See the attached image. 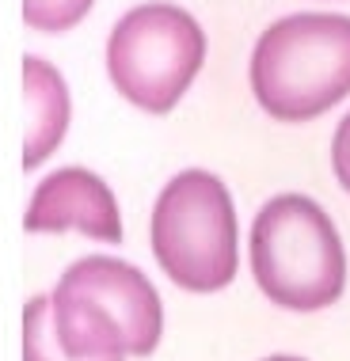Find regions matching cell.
Masks as SVG:
<instances>
[{
    "mask_svg": "<svg viewBox=\"0 0 350 361\" xmlns=\"http://www.w3.org/2000/svg\"><path fill=\"white\" fill-rule=\"evenodd\" d=\"M332 171H335L339 187L350 194V111L343 114V122L335 126V137H332Z\"/></svg>",
    "mask_w": 350,
    "mask_h": 361,
    "instance_id": "30bf717a",
    "label": "cell"
},
{
    "mask_svg": "<svg viewBox=\"0 0 350 361\" xmlns=\"http://www.w3.org/2000/svg\"><path fill=\"white\" fill-rule=\"evenodd\" d=\"M262 361H308V357H297V354H270V357H262Z\"/></svg>",
    "mask_w": 350,
    "mask_h": 361,
    "instance_id": "8fae6325",
    "label": "cell"
},
{
    "mask_svg": "<svg viewBox=\"0 0 350 361\" xmlns=\"http://www.w3.org/2000/svg\"><path fill=\"white\" fill-rule=\"evenodd\" d=\"M251 95L274 122H313L350 95V16L294 12L255 38Z\"/></svg>",
    "mask_w": 350,
    "mask_h": 361,
    "instance_id": "7a4b0ae2",
    "label": "cell"
},
{
    "mask_svg": "<svg viewBox=\"0 0 350 361\" xmlns=\"http://www.w3.org/2000/svg\"><path fill=\"white\" fill-rule=\"evenodd\" d=\"M206 61V31L183 4L145 0L130 8L107 38V76L126 103L168 114L191 92Z\"/></svg>",
    "mask_w": 350,
    "mask_h": 361,
    "instance_id": "5b68a950",
    "label": "cell"
},
{
    "mask_svg": "<svg viewBox=\"0 0 350 361\" xmlns=\"http://www.w3.org/2000/svg\"><path fill=\"white\" fill-rule=\"evenodd\" d=\"M95 0H23V23L38 35H65L92 12Z\"/></svg>",
    "mask_w": 350,
    "mask_h": 361,
    "instance_id": "9c48e42d",
    "label": "cell"
},
{
    "mask_svg": "<svg viewBox=\"0 0 350 361\" xmlns=\"http://www.w3.org/2000/svg\"><path fill=\"white\" fill-rule=\"evenodd\" d=\"M149 243L157 267L187 293H221L240 270L236 206L221 175L187 168L152 202Z\"/></svg>",
    "mask_w": 350,
    "mask_h": 361,
    "instance_id": "277c9868",
    "label": "cell"
},
{
    "mask_svg": "<svg viewBox=\"0 0 350 361\" xmlns=\"http://www.w3.org/2000/svg\"><path fill=\"white\" fill-rule=\"evenodd\" d=\"M50 324L69 357H149L164 338V305L141 267L84 255L50 289Z\"/></svg>",
    "mask_w": 350,
    "mask_h": 361,
    "instance_id": "6da1fadb",
    "label": "cell"
},
{
    "mask_svg": "<svg viewBox=\"0 0 350 361\" xmlns=\"http://www.w3.org/2000/svg\"><path fill=\"white\" fill-rule=\"evenodd\" d=\"M23 168L35 171L57 152L73 122V95L61 69L38 54H23Z\"/></svg>",
    "mask_w": 350,
    "mask_h": 361,
    "instance_id": "52a82bcc",
    "label": "cell"
},
{
    "mask_svg": "<svg viewBox=\"0 0 350 361\" xmlns=\"http://www.w3.org/2000/svg\"><path fill=\"white\" fill-rule=\"evenodd\" d=\"M23 228L31 236L80 232L95 243H122V213L103 175L73 164L50 171L35 187L23 213Z\"/></svg>",
    "mask_w": 350,
    "mask_h": 361,
    "instance_id": "8992f818",
    "label": "cell"
},
{
    "mask_svg": "<svg viewBox=\"0 0 350 361\" xmlns=\"http://www.w3.org/2000/svg\"><path fill=\"white\" fill-rule=\"evenodd\" d=\"M23 361H80L61 350L50 324V293H38L23 305ZM126 361V357H111Z\"/></svg>",
    "mask_w": 350,
    "mask_h": 361,
    "instance_id": "ba28073f",
    "label": "cell"
},
{
    "mask_svg": "<svg viewBox=\"0 0 350 361\" xmlns=\"http://www.w3.org/2000/svg\"><path fill=\"white\" fill-rule=\"evenodd\" d=\"M248 262L259 293L286 312H324L346 289V251L332 213L308 194H274L251 221Z\"/></svg>",
    "mask_w": 350,
    "mask_h": 361,
    "instance_id": "3957f363",
    "label": "cell"
}]
</instances>
